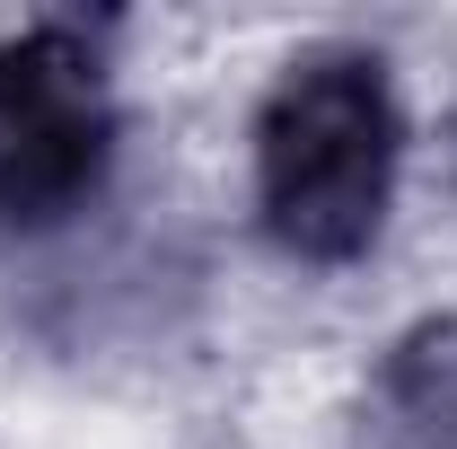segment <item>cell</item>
<instances>
[{
    "instance_id": "cell-1",
    "label": "cell",
    "mask_w": 457,
    "mask_h": 449,
    "mask_svg": "<svg viewBox=\"0 0 457 449\" xmlns=\"http://www.w3.org/2000/svg\"><path fill=\"white\" fill-rule=\"evenodd\" d=\"M404 168V114L387 62L361 45H317L282 62L255 114V212L299 265H352L378 247Z\"/></svg>"
},
{
    "instance_id": "cell-3",
    "label": "cell",
    "mask_w": 457,
    "mask_h": 449,
    "mask_svg": "<svg viewBox=\"0 0 457 449\" xmlns=\"http://www.w3.org/2000/svg\"><path fill=\"white\" fill-rule=\"evenodd\" d=\"M352 449H457V318L404 326L352 405Z\"/></svg>"
},
{
    "instance_id": "cell-2",
    "label": "cell",
    "mask_w": 457,
    "mask_h": 449,
    "mask_svg": "<svg viewBox=\"0 0 457 449\" xmlns=\"http://www.w3.org/2000/svg\"><path fill=\"white\" fill-rule=\"evenodd\" d=\"M114 159V80L79 27H27L0 45V221L54 229Z\"/></svg>"
}]
</instances>
